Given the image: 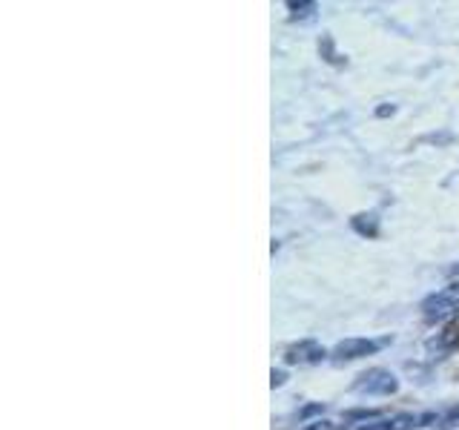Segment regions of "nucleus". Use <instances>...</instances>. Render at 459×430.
<instances>
[{
	"mask_svg": "<svg viewBox=\"0 0 459 430\" xmlns=\"http://www.w3.org/2000/svg\"><path fill=\"white\" fill-rule=\"evenodd\" d=\"M396 390H399V379L385 367H371L354 382V393H365V396H393Z\"/></svg>",
	"mask_w": 459,
	"mask_h": 430,
	"instance_id": "1",
	"label": "nucleus"
},
{
	"mask_svg": "<svg viewBox=\"0 0 459 430\" xmlns=\"http://www.w3.org/2000/svg\"><path fill=\"white\" fill-rule=\"evenodd\" d=\"M388 345H391V339H344L330 350V356H333L336 365H344V362H356V359H365V356H373Z\"/></svg>",
	"mask_w": 459,
	"mask_h": 430,
	"instance_id": "2",
	"label": "nucleus"
},
{
	"mask_svg": "<svg viewBox=\"0 0 459 430\" xmlns=\"http://www.w3.org/2000/svg\"><path fill=\"white\" fill-rule=\"evenodd\" d=\"M422 313L428 321H439V318H448V315H459V281H453L450 287L428 295L422 301Z\"/></svg>",
	"mask_w": 459,
	"mask_h": 430,
	"instance_id": "3",
	"label": "nucleus"
},
{
	"mask_svg": "<svg viewBox=\"0 0 459 430\" xmlns=\"http://www.w3.org/2000/svg\"><path fill=\"white\" fill-rule=\"evenodd\" d=\"M324 359H327V350L319 342H313V339H304V342L290 345L284 350V362L287 365H319Z\"/></svg>",
	"mask_w": 459,
	"mask_h": 430,
	"instance_id": "4",
	"label": "nucleus"
},
{
	"mask_svg": "<svg viewBox=\"0 0 459 430\" xmlns=\"http://www.w3.org/2000/svg\"><path fill=\"white\" fill-rule=\"evenodd\" d=\"M351 227L362 238H376L379 236V215L376 212H356L351 219Z\"/></svg>",
	"mask_w": 459,
	"mask_h": 430,
	"instance_id": "5",
	"label": "nucleus"
},
{
	"mask_svg": "<svg viewBox=\"0 0 459 430\" xmlns=\"http://www.w3.org/2000/svg\"><path fill=\"white\" fill-rule=\"evenodd\" d=\"M287 9H290V18L299 21V23H310L319 12V6L313 4V0H290Z\"/></svg>",
	"mask_w": 459,
	"mask_h": 430,
	"instance_id": "6",
	"label": "nucleus"
},
{
	"mask_svg": "<svg viewBox=\"0 0 459 430\" xmlns=\"http://www.w3.org/2000/svg\"><path fill=\"white\" fill-rule=\"evenodd\" d=\"M453 345H459V333H456V327H448V330H442L436 339H430V342H428V347H430V350H439V353H442V350H450Z\"/></svg>",
	"mask_w": 459,
	"mask_h": 430,
	"instance_id": "7",
	"label": "nucleus"
},
{
	"mask_svg": "<svg viewBox=\"0 0 459 430\" xmlns=\"http://www.w3.org/2000/svg\"><path fill=\"white\" fill-rule=\"evenodd\" d=\"M319 49H321V58L327 61V63H333V66H341V63H348L341 55H336V49H333V38L330 35H321V41H319Z\"/></svg>",
	"mask_w": 459,
	"mask_h": 430,
	"instance_id": "8",
	"label": "nucleus"
},
{
	"mask_svg": "<svg viewBox=\"0 0 459 430\" xmlns=\"http://www.w3.org/2000/svg\"><path fill=\"white\" fill-rule=\"evenodd\" d=\"M379 416H382L379 410L359 407V410H348V413H344V421H359V419H362V424H365V421H373V419H379Z\"/></svg>",
	"mask_w": 459,
	"mask_h": 430,
	"instance_id": "9",
	"label": "nucleus"
},
{
	"mask_svg": "<svg viewBox=\"0 0 459 430\" xmlns=\"http://www.w3.org/2000/svg\"><path fill=\"white\" fill-rule=\"evenodd\" d=\"M456 424H459V404L442 413V419H439V424H436V430H450V427H456Z\"/></svg>",
	"mask_w": 459,
	"mask_h": 430,
	"instance_id": "10",
	"label": "nucleus"
},
{
	"mask_svg": "<svg viewBox=\"0 0 459 430\" xmlns=\"http://www.w3.org/2000/svg\"><path fill=\"white\" fill-rule=\"evenodd\" d=\"M321 410H324V404H321V402L307 404V407H301V410H299V419H310V416H316V413H321Z\"/></svg>",
	"mask_w": 459,
	"mask_h": 430,
	"instance_id": "11",
	"label": "nucleus"
},
{
	"mask_svg": "<svg viewBox=\"0 0 459 430\" xmlns=\"http://www.w3.org/2000/svg\"><path fill=\"white\" fill-rule=\"evenodd\" d=\"M284 382H287V373H284V370H273V373H270V384H273V387H282Z\"/></svg>",
	"mask_w": 459,
	"mask_h": 430,
	"instance_id": "12",
	"label": "nucleus"
},
{
	"mask_svg": "<svg viewBox=\"0 0 459 430\" xmlns=\"http://www.w3.org/2000/svg\"><path fill=\"white\" fill-rule=\"evenodd\" d=\"M396 112V106L393 103H382V106H376V118H388V115H393Z\"/></svg>",
	"mask_w": 459,
	"mask_h": 430,
	"instance_id": "13",
	"label": "nucleus"
},
{
	"mask_svg": "<svg viewBox=\"0 0 459 430\" xmlns=\"http://www.w3.org/2000/svg\"><path fill=\"white\" fill-rule=\"evenodd\" d=\"M425 141H430V144H445V141H453V135H450V132H445V135H428Z\"/></svg>",
	"mask_w": 459,
	"mask_h": 430,
	"instance_id": "14",
	"label": "nucleus"
},
{
	"mask_svg": "<svg viewBox=\"0 0 459 430\" xmlns=\"http://www.w3.org/2000/svg\"><path fill=\"white\" fill-rule=\"evenodd\" d=\"M304 430H330V421L319 419V421H313V424H304Z\"/></svg>",
	"mask_w": 459,
	"mask_h": 430,
	"instance_id": "15",
	"label": "nucleus"
},
{
	"mask_svg": "<svg viewBox=\"0 0 459 430\" xmlns=\"http://www.w3.org/2000/svg\"><path fill=\"white\" fill-rule=\"evenodd\" d=\"M448 273H450V276H453V278H456V276H459V264H453V267H450V270H448Z\"/></svg>",
	"mask_w": 459,
	"mask_h": 430,
	"instance_id": "16",
	"label": "nucleus"
}]
</instances>
